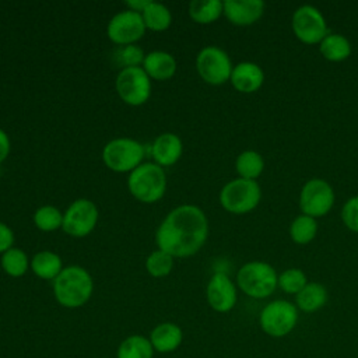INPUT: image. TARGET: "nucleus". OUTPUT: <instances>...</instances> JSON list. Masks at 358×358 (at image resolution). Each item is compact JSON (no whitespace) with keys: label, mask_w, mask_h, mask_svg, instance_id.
Returning a JSON list of instances; mask_svg holds the SVG:
<instances>
[{"label":"nucleus","mask_w":358,"mask_h":358,"mask_svg":"<svg viewBox=\"0 0 358 358\" xmlns=\"http://www.w3.org/2000/svg\"><path fill=\"white\" fill-rule=\"evenodd\" d=\"M277 281L278 274L275 268L266 262H249L243 264L236 274V284L241 291L256 299L271 295L277 288Z\"/></svg>","instance_id":"7ed1b4c3"},{"label":"nucleus","mask_w":358,"mask_h":358,"mask_svg":"<svg viewBox=\"0 0 358 358\" xmlns=\"http://www.w3.org/2000/svg\"><path fill=\"white\" fill-rule=\"evenodd\" d=\"M172 267H173V256L161 249L152 252L145 262V268L152 277L168 275Z\"/></svg>","instance_id":"c756f323"},{"label":"nucleus","mask_w":358,"mask_h":358,"mask_svg":"<svg viewBox=\"0 0 358 358\" xmlns=\"http://www.w3.org/2000/svg\"><path fill=\"white\" fill-rule=\"evenodd\" d=\"M31 268L32 271L43 280H55L60 271L63 270L62 267V259L59 255L49 252V250H43L36 253L32 257L31 262Z\"/></svg>","instance_id":"4be33fe9"},{"label":"nucleus","mask_w":358,"mask_h":358,"mask_svg":"<svg viewBox=\"0 0 358 358\" xmlns=\"http://www.w3.org/2000/svg\"><path fill=\"white\" fill-rule=\"evenodd\" d=\"M262 197L256 180L238 178L228 182L220 192L221 206L232 214H246L257 207Z\"/></svg>","instance_id":"39448f33"},{"label":"nucleus","mask_w":358,"mask_h":358,"mask_svg":"<svg viewBox=\"0 0 358 358\" xmlns=\"http://www.w3.org/2000/svg\"><path fill=\"white\" fill-rule=\"evenodd\" d=\"M117 358H152L154 347L150 338L133 334L126 337L117 347Z\"/></svg>","instance_id":"5701e85b"},{"label":"nucleus","mask_w":358,"mask_h":358,"mask_svg":"<svg viewBox=\"0 0 358 358\" xmlns=\"http://www.w3.org/2000/svg\"><path fill=\"white\" fill-rule=\"evenodd\" d=\"M208 235L207 217L201 208L183 204L173 208L158 227L155 241L173 257H189L199 252Z\"/></svg>","instance_id":"f257e3e1"},{"label":"nucleus","mask_w":358,"mask_h":358,"mask_svg":"<svg viewBox=\"0 0 358 358\" xmlns=\"http://www.w3.org/2000/svg\"><path fill=\"white\" fill-rule=\"evenodd\" d=\"M145 31V24L143 17L137 11L126 10L120 11L109 21L106 34L112 42L116 45H130L138 41Z\"/></svg>","instance_id":"ddd939ff"},{"label":"nucleus","mask_w":358,"mask_h":358,"mask_svg":"<svg viewBox=\"0 0 358 358\" xmlns=\"http://www.w3.org/2000/svg\"><path fill=\"white\" fill-rule=\"evenodd\" d=\"M341 220L348 229L358 232V194L350 197L344 203L341 208Z\"/></svg>","instance_id":"473e14b6"},{"label":"nucleus","mask_w":358,"mask_h":358,"mask_svg":"<svg viewBox=\"0 0 358 358\" xmlns=\"http://www.w3.org/2000/svg\"><path fill=\"white\" fill-rule=\"evenodd\" d=\"M143 64L147 76L158 81L171 78L176 71V62L173 56L162 50H154L145 55Z\"/></svg>","instance_id":"6ab92c4d"},{"label":"nucleus","mask_w":358,"mask_h":358,"mask_svg":"<svg viewBox=\"0 0 358 358\" xmlns=\"http://www.w3.org/2000/svg\"><path fill=\"white\" fill-rule=\"evenodd\" d=\"M145 28L152 31H164L171 25L172 15L171 11L161 3L150 1L148 6L141 13Z\"/></svg>","instance_id":"a878e982"},{"label":"nucleus","mask_w":358,"mask_h":358,"mask_svg":"<svg viewBox=\"0 0 358 358\" xmlns=\"http://www.w3.org/2000/svg\"><path fill=\"white\" fill-rule=\"evenodd\" d=\"M291 25L295 36L308 45L320 43L329 34L324 15L319 8L310 4L299 6L294 11Z\"/></svg>","instance_id":"6e6552de"},{"label":"nucleus","mask_w":358,"mask_h":358,"mask_svg":"<svg viewBox=\"0 0 358 358\" xmlns=\"http://www.w3.org/2000/svg\"><path fill=\"white\" fill-rule=\"evenodd\" d=\"M334 204V190L324 179H309L299 193V208L302 214L317 218L326 215Z\"/></svg>","instance_id":"1a4fd4ad"},{"label":"nucleus","mask_w":358,"mask_h":358,"mask_svg":"<svg viewBox=\"0 0 358 358\" xmlns=\"http://www.w3.org/2000/svg\"><path fill=\"white\" fill-rule=\"evenodd\" d=\"M317 222L316 218L306 214H299L289 225V236L295 243L306 245L316 236Z\"/></svg>","instance_id":"bb28decb"},{"label":"nucleus","mask_w":358,"mask_h":358,"mask_svg":"<svg viewBox=\"0 0 358 358\" xmlns=\"http://www.w3.org/2000/svg\"><path fill=\"white\" fill-rule=\"evenodd\" d=\"M183 340L182 329L171 322L161 323L151 330L150 341L154 347V351L158 352H172L175 351Z\"/></svg>","instance_id":"a211bd4d"},{"label":"nucleus","mask_w":358,"mask_h":358,"mask_svg":"<svg viewBox=\"0 0 358 358\" xmlns=\"http://www.w3.org/2000/svg\"><path fill=\"white\" fill-rule=\"evenodd\" d=\"M116 91L126 103L141 105L151 94L150 77L141 67L122 69L116 78Z\"/></svg>","instance_id":"9b49d317"},{"label":"nucleus","mask_w":358,"mask_h":358,"mask_svg":"<svg viewBox=\"0 0 358 358\" xmlns=\"http://www.w3.org/2000/svg\"><path fill=\"white\" fill-rule=\"evenodd\" d=\"M224 13V3L220 0H193L189 6V14L199 24L214 22Z\"/></svg>","instance_id":"b1692460"},{"label":"nucleus","mask_w":358,"mask_h":358,"mask_svg":"<svg viewBox=\"0 0 358 358\" xmlns=\"http://www.w3.org/2000/svg\"><path fill=\"white\" fill-rule=\"evenodd\" d=\"M150 0H127L126 4L129 6V10L131 11H137V13H143V10L148 6Z\"/></svg>","instance_id":"c9c22d12"},{"label":"nucleus","mask_w":358,"mask_h":358,"mask_svg":"<svg viewBox=\"0 0 358 358\" xmlns=\"http://www.w3.org/2000/svg\"><path fill=\"white\" fill-rule=\"evenodd\" d=\"M327 289L320 282H308L296 295V308L302 312L312 313L323 308L327 302Z\"/></svg>","instance_id":"aec40b11"},{"label":"nucleus","mask_w":358,"mask_h":358,"mask_svg":"<svg viewBox=\"0 0 358 358\" xmlns=\"http://www.w3.org/2000/svg\"><path fill=\"white\" fill-rule=\"evenodd\" d=\"M235 168L239 173V178L255 180L264 169V159L257 151L246 150L238 155Z\"/></svg>","instance_id":"393cba45"},{"label":"nucleus","mask_w":358,"mask_h":358,"mask_svg":"<svg viewBox=\"0 0 358 358\" xmlns=\"http://www.w3.org/2000/svg\"><path fill=\"white\" fill-rule=\"evenodd\" d=\"M10 151V140L4 130L0 129V162H3Z\"/></svg>","instance_id":"f704fd0d"},{"label":"nucleus","mask_w":358,"mask_h":358,"mask_svg":"<svg viewBox=\"0 0 358 358\" xmlns=\"http://www.w3.org/2000/svg\"><path fill=\"white\" fill-rule=\"evenodd\" d=\"M34 222L42 231H55L62 227L63 215L56 207L43 206L35 211Z\"/></svg>","instance_id":"c85d7f7f"},{"label":"nucleus","mask_w":358,"mask_h":358,"mask_svg":"<svg viewBox=\"0 0 358 358\" xmlns=\"http://www.w3.org/2000/svg\"><path fill=\"white\" fill-rule=\"evenodd\" d=\"M229 81L239 92L250 94L263 85L264 73L262 67L253 62H241L232 69Z\"/></svg>","instance_id":"dca6fc26"},{"label":"nucleus","mask_w":358,"mask_h":358,"mask_svg":"<svg viewBox=\"0 0 358 358\" xmlns=\"http://www.w3.org/2000/svg\"><path fill=\"white\" fill-rule=\"evenodd\" d=\"M14 242V234L13 231L3 222H0V252H7L11 249Z\"/></svg>","instance_id":"72a5a7b5"},{"label":"nucleus","mask_w":358,"mask_h":358,"mask_svg":"<svg viewBox=\"0 0 358 358\" xmlns=\"http://www.w3.org/2000/svg\"><path fill=\"white\" fill-rule=\"evenodd\" d=\"M151 154L157 165L169 166L182 155V140L173 133H164L155 138Z\"/></svg>","instance_id":"f3484780"},{"label":"nucleus","mask_w":358,"mask_h":358,"mask_svg":"<svg viewBox=\"0 0 358 358\" xmlns=\"http://www.w3.org/2000/svg\"><path fill=\"white\" fill-rule=\"evenodd\" d=\"M94 282L90 273L80 266H69L53 280L57 302L66 308L83 306L91 296Z\"/></svg>","instance_id":"f03ea898"},{"label":"nucleus","mask_w":358,"mask_h":358,"mask_svg":"<svg viewBox=\"0 0 358 358\" xmlns=\"http://www.w3.org/2000/svg\"><path fill=\"white\" fill-rule=\"evenodd\" d=\"M298 322V308L285 299L268 302L259 315L262 330L270 337H284L289 334Z\"/></svg>","instance_id":"423d86ee"},{"label":"nucleus","mask_w":358,"mask_h":358,"mask_svg":"<svg viewBox=\"0 0 358 358\" xmlns=\"http://www.w3.org/2000/svg\"><path fill=\"white\" fill-rule=\"evenodd\" d=\"M264 13L262 0H225L224 14L235 25H252Z\"/></svg>","instance_id":"2eb2a0df"},{"label":"nucleus","mask_w":358,"mask_h":358,"mask_svg":"<svg viewBox=\"0 0 358 358\" xmlns=\"http://www.w3.org/2000/svg\"><path fill=\"white\" fill-rule=\"evenodd\" d=\"M196 69L206 83L220 85L231 78L234 67L225 50L217 46H206L196 57Z\"/></svg>","instance_id":"9d476101"},{"label":"nucleus","mask_w":358,"mask_h":358,"mask_svg":"<svg viewBox=\"0 0 358 358\" xmlns=\"http://www.w3.org/2000/svg\"><path fill=\"white\" fill-rule=\"evenodd\" d=\"M96 221V206L87 199H78L73 201V204L63 214L62 228L66 234L74 238H81L88 235L95 228Z\"/></svg>","instance_id":"f8f14e48"},{"label":"nucleus","mask_w":358,"mask_h":358,"mask_svg":"<svg viewBox=\"0 0 358 358\" xmlns=\"http://www.w3.org/2000/svg\"><path fill=\"white\" fill-rule=\"evenodd\" d=\"M144 53L143 50L136 45H126L117 49L116 52V60L117 64H120L123 69L126 67H138L141 62H144Z\"/></svg>","instance_id":"2f4dec72"},{"label":"nucleus","mask_w":358,"mask_h":358,"mask_svg":"<svg viewBox=\"0 0 358 358\" xmlns=\"http://www.w3.org/2000/svg\"><path fill=\"white\" fill-rule=\"evenodd\" d=\"M308 284L306 274L299 268H287L278 275L277 287H280L285 294L296 295Z\"/></svg>","instance_id":"7c9ffc66"},{"label":"nucleus","mask_w":358,"mask_h":358,"mask_svg":"<svg viewBox=\"0 0 358 358\" xmlns=\"http://www.w3.org/2000/svg\"><path fill=\"white\" fill-rule=\"evenodd\" d=\"M207 302L220 313L229 312L236 303V288L225 273H215L207 284Z\"/></svg>","instance_id":"4468645a"},{"label":"nucleus","mask_w":358,"mask_h":358,"mask_svg":"<svg viewBox=\"0 0 358 358\" xmlns=\"http://www.w3.org/2000/svg\"><path fill=\"white\" fill-rule=\"evenodd\" d=\"M1 267L11 277H21L28 268L27 255L17 248H11L1 256Z\"/></svg>","instance_id":"cd10ccee"},{"label":"nucleus","mask_w":358,"mask_h":358,"mask_svg":"<svg viewBox=\"0 0 358 358\" xmlns=\"http://www.w3.org/2000/svg\"><path fill=\"white\" fill-rule=\"evenodd\" d=\"M144 158V147L133 138H115L102 151L105 165L115 172H131Z\"/></svg>","instance_id":"0eeeda50"},{"label":"nucleus","mask_w":358,"mask_h":358,"mask_svg":"<svg viewBox=\"0 0 358 358\" xmlns=\"http://www.w3.org/2000/svg\"><path fill=\"white\" fill-rule=\"evenodd\" d=\"M319 50L326 60L343 62L351 55V43L341 34H327L319 43Z\"/></svg>","instance_id":"412c9836"},{"label":"nucleus","mask_w":358,"mask_h":358,"mask_svg":"<svg viewBox=\"0 0 358 358\" xmlns=\"http://www.w3.org/2000/svg\"><path fill=\"white\" fill-rule=\"evenodd\" d=\"M127 186L137 200L143 203H155L165 193L166 176L162 166L145 162L130 172Z\"/></svg>","instance_id":"20e7f679"}]
</instances>
